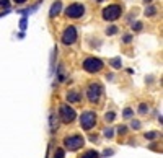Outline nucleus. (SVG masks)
I'll list each match as a JSON object with an SVG mask.
<instances>
[{"instance_id": "1", "label": "nucleus", "mask_w": 163, "mask_h": 158, "mask_svg": "<svg viewBox=\"0 0 163 158\" xmlns=\"http://www.w3.org/2000/svg\"><path fill=\"white\" fill-rule=\"evenodd\" d=\"M121 13H122V8L119 5H109L103 10V18L108 21H114L121 16Z\"/></svg>"}, {"instance_id": "2", "label": "nucleus", "mask_w": 163, "mask_h": 158, "mask_svg": "<svg viewBox=\"0 0 163 158\" xmlns=\"http://www.w3.org/2000/svg\"><path fill=\"white\" fill-rule=\"evenodd\" d=\"M80 124H82V127L85 129V130H90V129L96 124V114L92 111H87V112H83L80 117Z\"/></svg>"}, {"instance_id": "3", "label": "nucleus", "mask_w": 163, "mask_h": 158, "mask_svg": "<svg viewBox=\"0 0 163 158\" xmlns=\"http://www.w3.org/2000/svg\"><path fill=\"white\" fill-rule=\"evenodd\" d=\"M83 69L90 73H95V72H100L103 69V62L100 59H95V57H88L87 61L83 62Z\"/></svg>"}, {"instance_id": "4", "label": "nucleus", "mask_w": 163, "mask_h": 158, "mask_svg": "<svg viewBox=\"0 0 163 158\" xmlns=\"http://www.w3.org/2000/svg\"><path fill=\"white\" fill-rule=\"evenodd\" d=\"M83 137L82 135H70V137H65V140H64V145H65V148H69V150H78V148L83 145Z\"/></svg>"}, {"instance_id": "5", "label": "nucleus", "mask_w": 163, "mask_h": 158, "mask_svg": "<svg viewBox=\"0 0 163 158\" xmlns=\"http://www.w3.org/2000/svg\"><path fill=\"white\" fill-rule=\"evenodd\" d=\"M83 13H85V7L82 3H72L70 7H67V10H65V15L69 18H80Z\"/></svg>"}, {"instance_id": "6", "label": "nucleus", "mask_w": 163, "mask_h": 158, "mask_svg": "<svg viewBox=\"0 0 163 158\" xmlns=\"http://www.w3.org/2000/svg\"><path fill=\"white\" fill-rule=\"evenodd\" d=\"M101 91L103 88L100 83H92L90 87H88V100H90V103H96L98 100H100V96H101Z\"/></svg>"}, {"instance_id": "7", "label": "nucleus", "mask_w": 163, "mask_h": 158, "mask_svg": "<svg viewBox=\"0 0 163 158\" xmlns=\"http://www.w3.org/2000/svg\"><path fill=\"white\" fill-rule=\"evenodd\" d=\"M75 41H77V30L73 26H69L62 34V42L64 44H73Z\"/></svg>"}, {"instance_id": "8", "label": "nucleus", "mask_w": 163, "mask_h": 158, "mask_svg": "<svg viewBox=\"0 0 163 158\" xmlns=\"http://www.w3.org/2000/svg\"><path fill=\"white\" fill-rule=\"evenodd\" d=\"M61 117L64 122H72L75 119V111L69 104H62L61 106Z\"/></svg>"}, {"instance_id": "9", "label": "nucleus", "mask_w": 163, "mask_h": 158, "mask_svg": "<svg viewBox=\"0 0 163 158\" xmlns=\"http://www.w3.org/2000/svg\"><path fill=\"white\" fill-rule=\"evenodd\" d=\"M67 100H69V103H80L82 96H80L78 91H70L69 95H67Z\"/></svg>"}, {"instance_id": "10", "label": "nucleus", "mask_w": 163, "mask_h": 158, "mask_svg": "<svg viewBox=\"0 0 163 158\" xmlns=\"http://www.w3.org/2000/svg\"><path fill=\"white\" fill-rule=\"evenodd\" d=\"M61 8H62V3L61 2H56L54 5L51 7V11H49V16H56L59 11H61Z\"/></svg>"}, {"instance_id": "11", "label": "nucleus", "mask_w": 163, "mask_h": 158, "mask_svg": "<svg viewBox=\"0 0 163 158\" xmlns=\"http://www.w3.org/2000/svg\"><path fill=\"white\" fill-rule=\"evenodd\" d=\"M80 158H100V153L95 152V150H90V152L83 153V155H82Z\"/></svg>"}, {"instance_id": "12", "label": "nucleus", "mask_w": 163, "mask_h": 158, "mask_svg": "<svg viewBox=\"0 0 163 158\" xmlns=\"http://www.w3.org/2000/svg\"><path fill=\"white\" fill-rule=\"evenodd\" d=\"M109 64H111L114 69H121V57H114V59H111Z\"/></svg>"}, {"instance_id": "13", "label": "nucleus", "mask_w": 163, "mask_h": 158, "mask_svg": "<svg viewBox=\"0 0 163 158\" xmlns=\"http://www.w3.org/2000/svg\"><path fill=\"white\" fill-rule=\"evenodd\" d=\"M104 119H106V122H112V121L116 119V114H114V112H106Z\"/></svg>"}, {"instance_id": "14", "label": "nucleus", "mask_w": 163, "mask_h": 158, "mask_svg": "<svg viewBox=\"0 0 163 158\" xmlns=\"http://www.w3.org/2000/svg\"><path fill=\"white\" fill-rule=\"evenodd\" d=\"M59 80H61V82H64V80H65V70H64V67H59Z\"/></svg>"}, {"instance_id": "15", "label": "nucleus", "mask_w": 163, "mask_h": 158, "mask_svg": "<svg viewBox=\"0 0 163 158\" xmlns=\"http://www.w3.org/2000/svg\"><path fill=\"white\" fill-rule=\"evenodd\" d=\"M155 7H148V8H145V15L147 16H152V15H155Z\"/></svg>"}, {"instance_id": "16", "label": "nucleus", "mask_w": 163, "mask_h": 158, "mask_svg": "<svg viewBox=\"0 0 163 158\" xmlns=\"http://www.w3.org/2000/svg\"><path fill=\"white\" fill-rule=\"evenodd\" d=\"M116 33H117V28H116V26H109V28L106 30V34H109V36L116 34Z\"/></svg>"}, {"instance_id": "17", "label": "nucleus", "mask_w": 163, "mask_h": 158, "mask_svg": "<svg viewBox=\"0 0 163 158\" xmlns=\"http://www.w3.org/2000/svg\"><path fill=\"white\" fill-rule=\"evenodd\" d=\"M139 112H140V114H145V112H148V106H147V104H140V108H139Z\"/></svg>"}, {"instance_id": "18", "label": "nucleus", "mask_w": 163, "mask_h": 158, "mask_svg": "<svg viewBox=\"0 0 163 158\" xmlns=\"http://www.w3.org/2000/svg\"><path fill=\"white\" fill-rule=\"evenodd\" d=\"M54 158H64V150H62V148H57Z\"/></svg>"}, {"instance_id": "19", "label": "nucleus", "mask_w": 163, "mask_h": 158, "mask_svg": "<svg viewBox=\"0 0 163 158\" xmlns=\"http://www.w3.org/2000/svg\"><path fill=\"white\" fill-rule=\"evenodd\" d=\"M51 129H52V130H56V129H57V121L54 119V114L51 116Z\"/></svg>"}, {"instance_id": "20", "label": "nucleus", "mask_w": 163, "mask_h": 158, "mask_svg": "<svg viewBox=\"0 0 163 158\" xmlns=\"http://www.w3.org/2000/svg\"><path fill=\"white\" fill-rule=\"evenodd\" d=\"M155 137H158V132H148V134H145V139H155Z\"/></svg>"}, {"instance_id": "21", "label": "nucleus", "mask_w": 163, "mask_h": 158, "mask_svg": "<svg viewBox=\"0 0 163 158\" xmlns=\"http://www.w3.org/2000/svg\"><path fill=\"white\" fill-rule=\"evenodd\" d=\"M132 30L134 31H140V30H142V23H140V21H137V23L132 26Z\"/></svg>"}, {"instance_id": "22", "label": "nucleus", "mask_w": 163, "mask_h": 158, "mask_svg": "<svg viewBox=\"0 0 163 158\" xmlns=\"http://www.w3.org/2000/svg\"><path fill=\"white\" fill-rule=\"evenodd\" d=\"M104 137H108V139L112 137V129H104Z\"/></svg>"}, {"instance_id": "23", "label": "nucleus", "mask_w": 163, "mask_h": 158, "mask_svg": "<svg viewBox=\"0 0 163 158\" xmlns=\"http://www.w3.org/2000/svg\"><path fill=\"white\" fill-rule=\"evenodd\" d=\"M132 114H134L132 109H129V108H127V109H124V117H131Z\"/></svg>"}, {"instance_id": "24", "label": "nucleus", "mask_w": 163, "mask_h": 158, "mask_svg": "<svg viewBox=\"0 0 163 158\" xmlns=\"http://www.w3.org/2000/svg\"><path fill=\"white\" fill-rule=\"evenodd\" d=\"M20 28H21L23 31L26 30V18H21V21H20Z\"/></svg>"}, {"instance_id": "25", "label": "nucleus", "mask_w": 163, "mask_h": 158, "mask_svg": "<svg viewBox=\"0 0 163 158\" xmlns=\"http://www.w3.org/2000/svg\"><path fill=\"white\" fill-rule=\"evenodd\" d=\"M117 134H126V126H119V127H117Z\"/></svg>"}, {"instance_id": "26", "label": "nucleus", "mask_w": 163, "mask_h": 158, "mask_svg": "<svg viewBox=\"0 0 163 158\" xmlns=\"http://www.w3.org/2000/svg\"><path fill=\"white\" fill-rule=\"evenodd\" d=\"M0 7H5V8H8V0H0Z\"/></svg>"}, {"instance_id": "27", "label": "nucleus", "mask_w": 163, "mask_h": 158, "mask_svg": "<svg viewBox=\"0 0 163 158\" xmlns=\"http://www.w3.org/2000/svg\"><path fill=\"white\" fill-rule=\"evenodd\" d=\"M140 127V122L139 121H132V129H139Z\"/></svg>"}, {"instance_id": "28", "label": "nucleus", "mask_w": 163, "mask_h": 158, "mask_svg": "<svg viewBox=\"0 0 163 158\" xmlns=\"http://www.w3.org/2000/svg\"><path fill=\"white\" fill-rule=\"evenodd\" d=\"M124 42H131V36H124Z\"/></svg>"}, {"instance_id": "29", "label": "nucleus", "mask_w": 163, "mask_h": 158, "mask_svg": "<svg viewBox=\"0 0 163 158\" xmlns=\"http://www.w3.org/2000/svg\"><path fill=\"white\" fill-rule=\"evenodd\" d=\"M15 2H16V3H25L26 0H15Z\"/></svg>"}, {"instance_id": "30", "label": "nucleus", "mask_w": 163, "mask_h": 158, "mask_svg": "<svg viewBox=\"0 0 163 158\" xmlns=\"http://www.w3.org/2000/svg\"><path fill=\"white\" fill-rule=\"evenodd\" d=\"M143 2H145V3H147V2H152V0H143Z\"/></svg>"}, {"instance_id": "31", "label": "nucleus", "mask_w": 163, "mask_h": 158, "mask_svg": "<svg viewBox=\"0 0 163 158\" xmlns=\"http://www.w3.org/2000/svg\"><path fill=\"white\" fill-rule=\"evenodd\" d=\"M96 2H103V0H96Z\"/></svg>"}]
</instances>
